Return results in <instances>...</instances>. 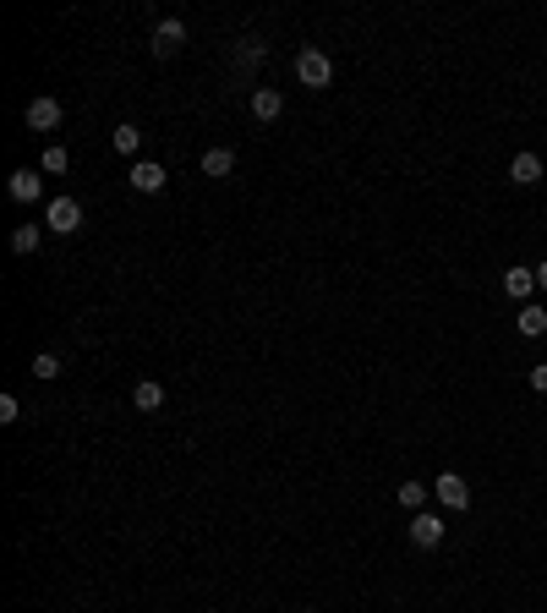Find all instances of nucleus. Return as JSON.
Segmentation results:
<instances>
[{
    "mask_svg": "<svg viewBox=\"0 0 547 613\" xmlns=\"http://www.w3.org/2000/svg\"><path fill=\"white\" fill-rule=\"evenodd\" d=\"M296 83H301V88H329V83H334V60H329L324 50H301V55H296Z\"/></svg>",
    "mask_w": 547,
    "mask_h": 613,
    "instance_id": "obj_1",
    "label": "nucleus"
},
{
    "mask_svg": "<svg viewBox=\"0 0 547 613\" xmlns=\"http://www.w3.org/2000/svg\"><path fill=\"white\" fill-rule=\"evenodd\" d=\"M433 493H438L443 509H471V482H465L460 471H443V476L433 482Z\"/></svg>",
    "mask_w": 547,
    "mask_h": 613,
    "instance_id": "obj_2",
    "label": "nucleus"
},
{
    "mask_svg": "<svg viewBox=\"0 0 547 613\" xmlns=\"http://www.w3.org/2000/svg\"><path fill=\"white\" fill-rule=\"evenodd\" d=\"M44 219H50V231H60V236L82 231V208H77V198H55V203L44 208Z\"/></svg>",
    "mask_w": 547,
    "mask_h": 613,
    "instance_id": "obj_3",
    "label": "nucleus"
},
{
    "mask_svg": "<svg viewBox=\"0 0 547 613\" xmlns=\"http://www.w3.org/2000/svg\"><path fill=\"white\" fill-rule=\"evenodd\" d=\"M181 44H186V22H176V17H165L153 28V55L165 60V55H181Z\"/></svg>",
    "mask_w": 547,
    "mask_h": 613,
    "instance_id": "obj_4",
    "label": "nucleus"
},
{
    "mask_svg": "<svg viewBox=\"0 0 547 613\" xmlns=\"http://www.w3.org/2000/svg\"><path fill=\"white\" fill-rule=\"evenodd\" d=\"M443 531H449V526H443V515L416 509V521H410V542H416V547H438V542H443Z\"/></svg>",
    "mask_w": 547,
    "mask_h": 613,
    "instance_id": "obj_5",
    "label": "nucleus"
},
{
    "mask_svg": "<svg viewBox=\"0 0 547 613\" xmlns=\"http://www.w3.org/2000/svg\"><path fill=\"white\" fill-rule=\"evenodd\" d=\"M504 290H509V302H514V307H526V302H531V290H536V269L514 263V269L504 274Z\"/></svg>",
    "mask_w": 547,
    "mask_h": 613,
    "instance_id": "obj_6",
    "label": "nucleus"
},
{
    "mask_svg": "<svg viewBox=\"0 0 547 613\" xmlns=\"http://www.w3.org/2000/svg\"><path fill=\"white\" fill-rule=\"evenodd\" d=\"M514 329H520V340H542V334H547V307L526 302L520 312H514Z\"/></svg>",
    "mask_w": 547,
    "mask_h": 613,
    "instance_id": "obj_7",
    "label": "nucleus"
},
{
    "mask_svg": "<svg viewBox=\"0 0 547 613\" xmlns=\"http://www.w3.org/2000/svg\"><path fill=\"white\" fill-rule=\"evenodd\" d=\"M22 121L34 126V132H55V126H60V105L55 99H34V105L22 110Z\"/></svg>",
    "mask_w": 547,
    "mask_h": 613,
    "instance_id": "obj_8",
    "label": "nucleus"
},
{
    "mask_svg": "<svg viewBox=\"0 0 547 613\" xmlns=\"http://www.w3.org/2000/svg\"><path fill=\"white\" fill-rule=\"evenodd\" d=\"M6 192H12L17 203H39V192H44V176H34V170H12Z\"/></svg>",
    "mask_w": 547,
    "mask_h": 613,
    "instance_id": "obj_9",
    "label": "nucleus"
},
{
    "mask_svg": "<svg viewBox=\"0 0 547 613\" xmlns=\"http://www.w3.org/2000/svg\"><path fill=\"white\" fill-rule=\"evenodd\" d=\"M165 165H153V159H137V165H132V186L137 192H165Z\"/></svg>",
    "mask_w": 547,
    "mask_h": 613,
    "instance_id": "obj_10",
    "label": "nucleus"
},
{
    "mask_svg": "<svg viewBox=\"0 0 547 613\" xmlns=\"http://www.w3.org/2000/svg\"><path fill=\"white\" fill-rule=\"evenodd\" d=\"M509 181H514V186H536V181H542V159H536V153H514V159H509Z\"/></svg>",
    "mask_w": 547,
    "mask_h": 613,
    "instance_id": "obj_11",
    "label": "nucleus"
},
{
    "mask_svg": "<svg viewBox=\"0 0 547 613\" xmlns=\"http://www.w3.org/2000/svg\"><path fill=\"white\" fill-rule=\"evenodd\" d=\"M285 99H279V88H252V121H279Z\"/></svg>",
    "mask_w": 547,
    "mask_h": 613,
    "instance_id": "obj_12",
    "label": "nucleus"
},
{
    "mask_svg": "<svg viewBox=\"0 0 547 613\" xmlns=\"http://www.w3.org/2000/svg\"><path fill=\"white\" fill-rule=\"evenodd\" d=\"M231 170H236V153H231V148H208V153H203V176L224 181Z\"/></svg>",
    "mask_w": 547,
    "mask_h": 613,
    "instance_id": "obj_13",
    "label": "nucleus"
},
{
    "mask_svg": "<svg viewBox=\"0 0 547 613\" xmlns=\"http://www.w3.org/2000/svg\"><path fill=\"white\" fill-rule=\"evenodd\" d=\"M132 405H137V411H159V405H165V383H153V378H143V383H137V389H132Z\"/></svg>",
    "mask_w": 547,
    "mask_h": 613,
    "instance_id": "obj_14",
    "label": "nucleus"
},
{
    "mask_svg": "<svg viewBox=\"0 0 547 613\" xmlns=\"http://www.w3.org/2000/svg\"><path fill=\"white\" fill-rule=\"evenodd\" d=\"M110 148H115V153H137V148H143V132H137V126H126V121H121L115 132H110Z\"/></svg>",
    "mask_w": 547,
    "mask_h": 613,
    "instance_id": "obj_15",
    "label": "nucleus"
},
{
    "mask_svg": "<svg viewBox=\"0 0 547 613\" xmlns=\"http://www.w3.org/2000/svg\"><path fill=\"white\" fill-rule=\"evenodd\" d=\"M39 241H44V236H39V224H17V231H12V252H22V257H27V252H39Z\"/></svg>",
    "mask_w": 547,
    "mask_h": 613,
    "instance_id": "obj_16",
    "label": "nucleus"
},
{
    "mask_svg": "<svg viewBox=\"0 0 547 613\" xmlns=\"http://www.w3.org/2000/svg\"><path fill=\"white\" fill-rule=\"evenodd\" d=\"M400 504L405 509H422L427 504V482H400Z\"/></svg>",
    "mask_w": 547,
    "mask_h": 613,
    "instance_id": "obj_17",
    "label": "nucleus"
},
{
    "mask_svg": "<svg viewBox=\"0 0 547 613\" xmlns=\"http://www.w3.org/2000/svg\"><path fill=\"white\" fill-rule=\"evenodd\" d=\"M34 378H60V357H55V350H39V357H34Z\"/></svg>",
    "mask_w": 547,
    "mask_h": 613,
    "instance_id": "obj_18",
    "label": "nucleus"
},
{
    "mask_svg": "<svg viewBox=\"0 0 547 613\" xmlns=\"http://www.w3.org/2000/svg\"><path fill=\"white\" fill-rule=\"evenodd\" d=\"M72 159H66V148H44V176H60Z\"/></svg>",
    "mask_w": 547,
    "mask_h": 613,
    "instance_id": "obj_19",
    "label": "nucleus"
},
{
    "mask_svg": "<svg viewBox=\"0 0 547 613\" xmlns=\"http://www.w3.org/2000/svg\"><path fill=\"white\" fill-rule=\"evenodd\" d=\"M17 416H22V405H17V395H0V422H6V428H12V422H17Z\"/></svg>",
    "mask_w": 547,
    "mask_h": 613,
    "instance_id": "obj_20",
    "label": "nucleus"
},
{
    "mask_svg": "<svg viewBox=\"0 0 547 613\" xmlns=\"http://www.w3.org/2000/svg\"><path fill=\"white\" fill-rule=\"evenodd\" d=\"M236 60H263V44H257V39H246V44L236 50Z\"/></svg>",
    "mask_w": 547,
    "mask_h": 613,
    "instance_id": "obj_21",
    "label": "nucleus"
},
{
    "mask_svg": "<svg viewBox=\"0 0 547 613\" xmlns=\"http://www.w3.org/2000/svg\"><path fill=\"white\" fill-rule=\"evenodd\" d=\"M531 389H536V395H547V362H542V367H531Z\"/></svg>",
    "mask_w": 547,
    "mask_h": 613,
    "instance_id": "obj_22",
    "label": "nucleus"
},
{
    "mask_svg": "<svg viewBox=\"0 0 547 613\" xmlns=\"http://www.w3.org/2000/svg\"><path fill=\"white\" fill-rule=\"evenodd\" d=\"M536 290H547V263H536Z\"/></svg>",
    "mask_w": 547,
    "mask_h": 613,
    "instance_id": "obj_23",
    "label": "nucleus"
},
{
    "mask_svg": "<svg viewBox=\"0 0 547 613\" xmlns=\"http://www.w3.org/2000/svg\"><path fill=\"white\" fill-rule=\"evenodd\" d=\"M542 231H547V219H542Z\"/></svg>",
    "mask_w": 547,
    "mask_h": 613,
    "instance_id": "obj_24",
    "label": "nucleus"
}]
</instances>
